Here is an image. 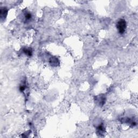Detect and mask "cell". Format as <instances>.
I'll return each mask as SVG.
<instances>
[{"label": "cell", "mask_w": 138, "mask_h": 138, "mask_svg": "<svg viewBox=\"0 0 138 138\" xmlns=\"http://www.w3.org/2000/svg\"><path fill=\"white\" fill-rule=\"evenodd\" d=\"M23 52L28 57H31L32 55V50L31 48H24L22 49Z\"/></svg>", "instance_id": "obj_6"}, {"label": "cell", "mask_w": 138, "mask_h": 138, "mask_svg": "<svg viewBox=\"0 0 138 138\" xmlns=\"http://www.w3.org/2000/svg\"><path fill=\"white\" fill-rule=\"evenodd\" d=\"M26 89V85L25 82L24 83H23L22 84H21V85H20L19 87V90L21 92H23Z\"/></svg>", "instance_id": "obj_7"}, {"label": "cell", "mask_w": 138, "mask_h": 138, "mask_svg": "<svg viewBox=\"0 0 138 138\" xmlns=\"http://www.w3.org/2000/svg\"><path fill=\"white\" fill-rule=\"evenodd\" d=\"M117 28L119 33L120 34H123L126 31L127 28V23L125 19H120L117 23Z\"/></svg>", "instance_id": "obj_1"}, {"label": "cell", "mask_w": 138, "mask_h": 138, "mask_svg": "<svg viewBox=\"0 0 138 138\" xmlns=\"http://www.w3.org/2000/svg\"><path fill=\"white\" fill-rule=\"evenodd\" d=\"M8 9L6 7H1V11H0V16H1V20L4 21V20L6 18V16L8 15Z\"/></svg>", "instance_id": "obj_3"}, {"label": "cell", "mask_w": 138, "mask_h": 138, "mask_svg": "<svg viewBox=\"0 0 138 138\" xmlns=\"http://www.w3.org/2000/svg\"><path fill=\"white\" fill-rule=\"evenodd\" d=\"M50 64L52 66H57L59 65V61L58 58H56V57H52L49 60Z\"/></svg>", "instance_id": "obj_4"}, {"label": "cell", "mask_w": 138, "mask_h": 138, "mask_svg": "<svg viewBox=\"0 0 138 138\" xmlns=\"http://www.w3.org/2000/svg\"><path fill=\"white\" fill-rule=\"evenodd\" d=\"M105 127L104 126L103 124H101L97 127V133L98 135H103L104 133H105Z\"/></svg>", "instance_id": "obj_5"}, {"label": "cell", "mask_w": 138, "mask_h": 138, "mask_svg": "<svg viewBox=\"0 0 138 138\" xmlns=\"http://www.w3.org/2000/svg\"><path fill=\"white\" fill-rule=\"evenodd\" d=\"M106 100V97L104 95H100L98 96H96L95 99V100L96 101V103L97 104H98V105L100 106H102L103 105H104V104H105Z\"/></svg>", "instance_id": "obj_2"}, {"label": "cell", "mask_w": 138, "mask_h": 138, "mask_svg": "<svg viewBox=\"0 0 138 138\" xmlns=\"http://www.w3.org/2000/svg\"><path fill=\"white\" fill-rule=\"evenodd\" d=\"M24 17L26 21H29L32 18V15L31 13L29 12H26L24 14Z\"/></svg>", "instance_id": "obj_8"}]
</instances>
